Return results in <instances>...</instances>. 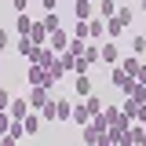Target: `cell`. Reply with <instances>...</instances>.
<instances>
[{
  "label": "cell",
  "mask_w": 146,
  "mask_h": 146,
  "mask_svg": "<svg viewBox=\"0 0 146 146\" xmlns=\"http://www.w3.org/2000/svg\"><path fill=\"white\" fill-rule=\"evenodd\" d=\"M44 102H51V91L44 88V84H33V91H29V106H33V110H44Z\"/></svg>",
  "instance_id": "obj_3"
},
{
  "label": "cell",
  "mask_w": 146,
  "mask_h": 146,
  "mask_svg": "<svg viewBox=\"0 0 146 146\" xmlns=\"http://www.w3.org/2000/svg\"><path fill=\"white\" fill-rule=\"evenodd\" d=\"M15 29H18V36H29V29H33V18H29V15H18V18H15Z\"/></svg>",
  "instance_id": "obj_17"
},
{
  "label": "cell",
  "mask_w": 146,
  "mask_h": 146,
  "mask_svg": "<svg viewBox=\"0 0 146 146\" xmlns=\"http://www.w3.org/2000/svg\"><path fill=\"white\" fill-rule=\"evenodd\" d=\"M95 15H99V18H113V15H117V4H113V0H102Z\"/></svg>",
  "instance_id": "obj_20"
},
{
  "label": "cell",
  "mask_w": 146,
  "mask_h": 146,
  "mask_svg": "<svg viewBox=\"0 0 146 146\" xmlns=\"http://www.w3.org/2000/svg\"><path fill=\"white\" fill-rule=\"evenodd\" d=\"M29 36H33V44H48V29H44V22H33Z\"/></svg>",
  "instance_id": "obj_18"
},
{
  "label": "cell",
  "mask_w": 146,
  "mask_h": 146,
  "mask_svg": "<svg viewBox=\"0 0 146 146\" xmlns=\"http://www.w3.org/2000/svg\"><path fill=\"white\" fill-rule=\"evenodd\" d=\"M110 80H113V88H121V84L128 80V73L121 70V66H113V73H110Z\"/></svg>",
  "instance_id": "obj_23"
},
{
  "label": "cell",
  "mask_w": 146,
  "mask_h": 146,
  "mask_svg": "<svg viewBox=\"0 0 146 146\" xmlns=\"http://www.w3.org/2000/svg\"><path fill=\"white\" fill-rule=\"evenodd\" d=\"M40 117H44V124H48V121H55V99H51V102H44V110H40Z\"/></svg>",
  "instance_id": "obj_26"
},
{
  "label": "cell",
  "mask_w": 146,
  "mask_h": 146,
  "mask_svg": "<svg viewBox=\"0 0 146 146\" xmlns=\"http://www.w3.org/2000/svg\"><path fill=\"white\" fill-rule=\"evenodd\" d=\"M84 48H88V36H73L66 51H70V55H84Z\"/></svg>",
  "instance_id": "obj_19"
},
{
  "label": "cell",
  "mask_w": 146,
  "mask_h": 146,
  "mask_svg": "<svg viewBox=\"0 0 146 146\" xmlns=\"http://www.w3.org/2000/svg\"><path fill=\"white\" fill-rule=\"evenodd\" d=\"M40 4H44V11H55L58 7V0H40Z\"/></svg>",
  "instance_id": "obj_30"
},
{
  "label": "cell",
  "mask_w": 146,
  "mask_h": 146,
  "mask_svg": "<svg viewBox=\"0 0 146 146\" xmlns=\"http://www.w3.org/2000/svg\"><path fill=\"white\" fill-rule=\"evenodd\" d=\"M70 4H73V18L77 22H88L95 15V0H70Z\"/></svg>",
  "instance_id": "obj_2"
},
{
  "label": "cell",
  "mask_w": 146,
  "mask_h": 146,
  "mask_svg": "<svg viewBox=\"0 0 146 146\" xmlns=\"http://www.w3.org/2000/svg\"><path fill=\"white\" fill-rule=\"evenodd\" d=\"M84 106H88V113L95 117V113H102V106H106V102H102L99 95H84Z\"/></svg>",
  "instance_id": "obj_16"
},
{
  "label": "cell",
  "mask_w": 146,
  "mask_h": 146,
  "mask_svg": "<svg viewBox=\"0 0 146 146\" xmlns=\"http://www.w3.org/2000/svg\"><path fill=\"white\" fill-rule=\"evenodd\" d=\"M26 4H29V0H11V7H15V11H22Z\"/></svg>",
  "instance_id": "obj_31"
},
{
  "label": "cell",
  "mask_w": 146,
  "mask_h": 146,
  "mask_svg": "<svg viewBox=\"0 0 146 146\" xmlns=\"http://www.w3.org/2000/svg\"><path fill=\"white\" fill-rule=\"evenodd\" d=\"M88 70H91L88 58H84V55H73V70H70V73H88Z\"/></svg>",
  "instance_id": "obj_21"
},
{
  "label": "cell",
  "mask_w": 146,
  "mask_h": 146,
  "mask_svg": "<svg viewBox=\"0 0 146 146\" xmlns=\"http://www.w3.org/2000/svg\"><path fill=\"white\" fill-rule=\"evenodd\" d=\"M36 48H40V44H33V36H18V44H15V51L22 55V58H33Z\"/></svg>",
  "instance_id": "obj_9"
},
{
  "label": "cell",
  "mask_w": 146,
  "mask_h": 146,
  "mask_svg": "<svg viewBox=\"0 0 146 146\" xmlns=\"http://www.w3.org/2000/svg\"><path fill=\"white\" fill-rule=\"evenodd\" d=\"M73 88H77V95H91V77L88 73H77L73 77Z\"/></svg>",
  "instance_id": "obj_13"
},
{
  "label": "cell",
  "mask_w": 146,
  "mask_h": 146,
  "mask_svg": "<svg viewBox=\"0 0 146 146\" xmlns=\"http://www.w3.org/2000/svg\"><path fill=\"white\" fill-rule=\"evenodd\" d=\"M143 15H146V0H143Z\"/></svg>",
  "instance_id": "obj_33"
},
{
  "label": "cell",
  "mask_w": 146,
  "mask_h": 146,
  "mask_svg": "<svg viewBox=\"0 0 146 146\" xmlns=\"http://www.w3.org/2000/svg\"><path fill=\"white\" fill-rule=\"evenodd\" d=\"M117 44H99V62H106V66H117Z\"/></svg>",
  "instance_id": "obj_7"
},
{
  "label": "cell",
  "mask_w": 146,
  "mask_h": 146,
  "mask_svg": "<svg viewBox=\"0 0 146 146\" xmlns=\"http://www.w3.org/2000/svg\"><path fill=\"white\" fill-rule=\"evenodd\" d=\"M7 48H11V33H7V29H0V51H7Z\"/></svg>",
  "instance_id": "obj_28"
},
{
  "label": "cell",
  "mask_w": 146,
  "mask_h": 146,
  "mask_svg": "<svg viewBox=\"0 0 146 146\" xmlns=\"http://www.w3.org/2000/svg\"><path fill=\"white\" fill-rule=\"evenodd\" d=\"M40 22H44V29H48V33H55V29H58V11H48Z\"/></svg>",
  "instance_id": "obj_22"
},
{
  "label": "cell",
  "mask_w": 146,
  "mask_h": 146,
  "mask_svg": "<svg viewBox=\"0 0 146 146\" xmlns=\"http://www.w3.org/2000/svg\"><path fill=\"white\" fill-rule=\"evenodd\" d=\"M33 4H40V0H33Z\"/></svg>",
  "instance_id": "obj_34"
},
{
  "label": "cell",
  "mask_w": 146,
  "mask_h": 146,
  "mask_svg": "<svg viewBox=\"0 0 146 146\" xmlns=\"http://www.w3.org/2000/svg\"><path fill=\"white\" fill-rule=\"evenodd\" d=\"M29 99H11V106H7V113H11V117H15V121H22V117H26V113H29Z\"/></svg>",
  "instance_id": "obj_8"
},
{
  "label": "cell",
  "mask_w": 146,
  "mask_h": 146,
  "mask_svg": "<svg viewBox=\"0 0 146 146\" xmlns=\"http://www.w3.org/2000/svg\"><path fill=\"white\" fill-rule=\"evenodd\" d=\"M70 113H73L70 99H55V121H70Z\"/></svg>",
  "instance_id": "obj_12"
},
{
  "label": "cell",
  "mask_w": 146,
  "mask_h": 146,
  "mask_svg": "<svg viewBox=\"0 0 146 146\" xmlns=\"http://www.w3.org/2000/svg\"><path fill=\"white\" fill-rule=\"evenodd\" d=\"M124 29H128V26H124V22H121L117 15H113V18H106V36H121Z\"/></svg>",
  "instance_id": "obj_15"
},
{
  "label": "cell",
  "mask_w": 146,
  "mask_h": 146,
  "mask_svg": "<svg viewBox=\"0 0 146 146\" xmlns=\"http://www.w3.org/2000/svg\"><path fill=\"white\" fill-rule=\"evenodd\" d=\"M102 33H106V18L91 15L88 18V40H102Z\"/></svg>",
  "instance_id": "obj_6"
},
{
  "label": "cell",
  "mask_w": 146,
  "mask_h": 146,
  "mask_svg": "<svg viewBox=\"0 0 146 146\" xmlns=\"http://www.w3.org/2000/svg\"><path fill=\"white\" fill-rule=\"evenodd\" d=\"M29 84H44V88H51L55 77H51V70H48V66L33 62V66H29Z\"/></svg>",
  "instance_id": "obj_1"
},
{
  "label": "cell",
  "mask_w": 146,
  "mask_h": 146,
  "mask_svg": "<svg viewBox=\"0 0 146 146\" xmlns=\"http://www.w3.org/2000/svg\"><path fill=\"white\" fill-rule=\"evenodd\" d=\"M139 51H146V36H143V33L131 36V55H139Z\"/></svg>",
  "instance_id": "obj_24"
},
{
  "label": "cell",
  "mask_w": 146,
  "mask_h": 146,
  "mask_svg": "<svg viewBox=\"0 0 146 146\" xmlns=\"http://www.w3.org/2000/svg\"><path fill=\"white\" fill-rule=\"evenodd\" d=\"M7 106H11V95H7V91L0 88V110H7Z\"/></svg>",
  "instance_id": "obj_29"
},
{
  "label": "cell",
  "mask_w": 146,
  "mask_h": 146,
  "mask_svg": "<svg viewBox=\"0 0 146 146\" xmlns=\"http://www.w3.org/2000/svg\"><path fill=\"white\" fill-rule=\"evenodd\" d=\"M84 58L95 66V62H99V44H88V48H84Z\"/></svg>",
  "instance_id": "obj_25"
},
{
  "label": "cell",
  "mask_w": 146,
  "mask_h": 146,
  "mask_svg": "<svg viewBox=\"0 0 146 146\" xmlns=\"http://www.w3.org/2000/svg\"><path fill=\"white\" fill-rule=\"evenodd\" d=\"M124 146H146V124L143 128H124Z\"/></svg>",
  "instance_id": "obj_4"
},
{
  "label": "cell",
  "mask_w": 146,
  "mask_h": 146,
  "mask_svg": "<svg viewBox=\"0 0 146 146\" xmlns=\"http://www.w3.org/2000/svg\"><path fill=\"white\" fill-rule=\"evenodd\" d=\"M29 62H40V66H51V62H55V51L48 48V44H40V48L33 51V58H29Z\"/></svg>",
  "instance_id": "obj_11"
},
{
  "label": "cell",
  "mask_w": 146,
  "mask_h": 146,
  "mask_svg": "<svg viewBox=\"0 0 146 146\" xmlns=\"http://www.w3.org/2000/svg\"><path fill=\"white\" fill-rule=\"evenodd\" d=\"M117 18H121L124 26H131V7H117Z\"/></svg>",
  "instance_id": "obj_27"
},
{
  "label": "cell",
  "mask_w": 146,
  "mask_h": 146,
  "mask_svg": "<svg viewBox=\"0 0 146 146\" xmlns=\"http://www.w3.org/2000/svg\"><path fill=\"white\" fill-rule=\"evenodd\" d=\"M48 48H51L55 55H62L66 48H70V36L62 33V29H55V33H48Z\"/></svg>",
  "instance_id": "obj_5"
},
{
  "label": "cell",
  "mask_w": 146,
  "mask_h": 146,
  "mask_svg": "<svg viewBox=\"0 0 146 146\" xmlns=\"http://www.w3.org/2000/svg\"><path fill=\"white\" fill-rule=\"evenodd\" d=\"M117 66H121V70H124L128 77H135V70H139V66H143V62H139V58H135V55H128V58H117Z\"/></svg>",
  "instance_id": "obj_14"
},
{
  "label": "cell",
  "mask_w": 146,
  "mask_h": 146,
  "mask_svg": "<svg viewBox=\"0 0 146 146\" xmlns=\"http://www.w3.org/2000/svg\"><path fill=\"white\" fill-rule=\"evenodd\" d=\"M0 70H4V51H0Z\"/></svg>",
  "instance_id": "obj_32"
},
{
  "label": "cell",
  "mask_w": 146,
  "mask_h": 146,
  "mask_svg": "<svg viewBox=\"0 0 146 146\" xmlns=\"http://www.w3.org/2000/svg\"><path fill=\"white\" fill-rule=\"evenodd\" d=\"M70 121H73V124H80V128H84V124L91 121L88 106H84V102H73V113H70Z\"/></svg>",
  "instance_id": "obj_10"
}]
</instances>
